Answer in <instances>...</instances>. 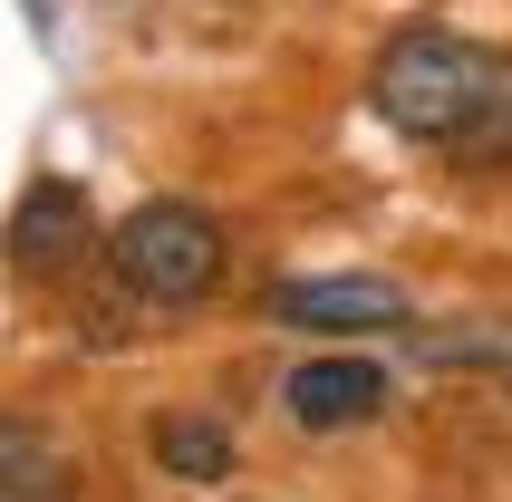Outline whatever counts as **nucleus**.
I'll return each mask as SVG.
<instances>
[{"mask_svg": "<svg viewBox=\"0 0 512 502\" xmlns=\"http://www.w3.org/2000/svg\"><path fill=\"white\" fill-rule=\"evenodd\" d=\"M377 126L406 145H455V155H512V58L455 29H406L368 68Z\"/></svg>", "mask_w": 512, "mask_h": 502, "instance_id": "nucleus-1", "label": "nucleus"}, {"mask_svg": "<svg viewBox=\"0 0 512 502\" xmlns=\"http://www.w3.org/2000/svg\"><path fill=\"white\" fill-rule=\"evenodd\" d=\"M107 271L126 300L145 309H194L213 280H223V223L203 203H136L126 223L107 232Z\"/></svg>", "mask_w": 512, "mask_h": 502, "instance_id": "nucleus-2", "label": "nucleus"}, {"mask_svg": "<svg viewBox=\"0 0 512 502\" xmlns=\"http://www.w3.org/2000/svg\"><path fill=\"white\" fill-rule=\"evenodd\" d=\"M0 251H10L20 280H68V271H87V251H107V242H97V213H87L78 184H68V174H39V184L10 203Z\"/></svg>", "mask_w": 512, "mask_h": 502, "instance_id": "nucleus-3", "label": "nucleus"}, {"mask_svg": "<svg viewBox=\"0 0 512 502\" xmlns=\"http://www.w3.org/2000/svg\"><path fill=\"white\" fill-rule=\"evenodd\" d=\"M281 406H290L300 435H348V425L387 416V367L377 358H300L290 387H281Z\"/></svg>", "mask_w": 512, "mask_h": 502, "instance_id": "nucleus-4", "label": "nucleus"}, {"mask_svg": "<svg viewBox=\"0 0 512 502\" xmlns=\"http://www.w3.org/2000/svg\"><path fill=\"white\" fill-rule=\"evenodd\" d=\"M271 319L281 329H406L397 280H271Z\"/></svg>", "mask_w": 512, "mask_h": 502, "instance_id": "nucleus-5", "label": "nucleus"}, {"mask_svg": "<svg viewBox=\"0 0 512 502\" xmlns=\"http://www.w3.org/2000/svg\"><path fill=\"white\" fill-rule=\"evenodd\" d=\"M68 493H78V454L49 425L0 416V502H68Z\"/></svg>", "mask_w": 512, "mask_h": 502, "instance_id": "nucleus-6", "label": "nucleus"}, {"mask_svg": "<svg viewBox=\"0 0 512 502\" xmlns=\"http://www.w3.org/2000/svg\"><path fill=\"white\" fill-rule=\"evenodd\" d=\"M155 464H165L174 483H232L242 445H232V425H213V416H165L155 425Z\"/></svg>", "mask_w": 512, "mask_h": 502, "instance_id": "nucleus-7", "label": "nucleus"}, {"mask_svg": "<svg viewBox=\"0 0 512 502\" xmlns=\"http://www.w3.org/2000/svg\"><path fill=\"white\" fill-rule=\"evenodd\" d=\"M503 387H512V348H503Z\"/></svg>", "mask_w": 512, "mask_h": 502, "instance_id": "nucleus-8", "label": "nucleus"}]
</instances>
